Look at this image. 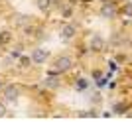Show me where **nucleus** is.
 Wrapping results in <instances>:
<instances>
[{"label":"nucleus","mask_w":132,"mask_h":130,"mask_svg":"<svg viewBox=\"0 0 132 130\" xmlns=\"http://www.w3.org/2000/svg\"><path fill=\"white\" fill-rule=\"evenodd\" d=\"M71 69V59L69 57H57L53 63V73H63V71H69Z\"/></svg>","instance_id":"obj_1"},{"label":"nucleus","mask_w":132,"mask_h":130,"mask_svg":"<svg viewBox=\"0 0 132 130\" xmlns=\"http://www.w3.org/2000/svg\"><path fill=\"white\" fill-rule=\"evenodd\" d=\"M18 95H20V91H18L16 85L4 87V99L8 101V103H16V101H18Z\"/></svg>","instance_id":"obj_2"},{"label":"nucleus","mask_w":132,"mask_h":130,"mask_svg":"<svg viewBox=\"0 0 132 130\" xmlns=\"http://www.w3.org/2000/svg\"><path fill=\"white\" fill-rule=\"evenodd\" d=\"M101 16L103 18H114L116 16V6L112 2H105L103 8H101Z\"/></svg>","instance_id":"obj_3"},{"label":"nucleus","mask_w":132,"mask_h":130,"mask_svg":"<svg viewBox=\"0 0 132 130\" xmlns=\"http://www.w3.org/2000/svg\"><path fill=\"white\" fill-rule=\"evenodd\" d=\"M73 36H75V26H71V24L61 26V38L63 39H71Z\"/></svg>","instance_id":"obj_4"},{"label":"nucleus","mask_w":132,"mask_h":130,"mask_svg":"<svg viewBox=\"0 0 132 130\" xmlns=\"http://www.w3.org/2000/svg\"><path fill=\"white\" fill-rule=\"evenodd\" d=\"M45 57H47V51H45V49H36V51L32 53V61L34 63H44Z\"/></svg>","instance_id":"obj_5"},{"label":"nucleus","mask_w":132,"mask_h":130,"mask_svg":"<svg viewBox=\"0 0 132 130\" xmlns=\"http://www.w3.org/2000/svg\"><path fill=\"white\" fill-rule=\"evenodd\" d=\"M103 47H105V39L101 38V36H93V38H91V49L101 51Z\"/></svg>","instance_id":"obj_6"},{"label":"nucleus","mask_w":132,"mask_h":130,"mask_svg":"<svg viewBox=\"0 0 132 130\" xmlns=\"http://www.w3.org/2000/svg\"><path fill=\"white\" fill-rule=\"evenodd\" d=\"M57 85H59V81H57V77H55V75L45 77V87H47V89H55Z\"/></svg>","instance_id":"obj_7"},{"label":"nucleus","mask_w":132,"mask_h":130,"mask_svg":"<svg viewBox=\"0 0 132 130\" xmlns=\"http://www.w3.org/2000/svg\"><path fill=\"white\" fill-rule=\"evenodd\" d=\"M38 8L39 10H47L50 8V0H38Z\"/></svg>","instance_id":"obj_8"},{"label":"nucleus","mask_w":132,"mask_h":130,"mask_svg":"<svg viewBox=\"0 0 132 130\" xmlns=\"http://www.w3.org/2000/svg\"><path fill=\"white\" fill-rule=\"evenodd\" d=\"M0 42H2V43L10 42V32H2V34H0Z\"/></svg>","instance_id":"obj_9"},{"label":"nucleus","mask_w":132,"mask_h":130,"mask_svg":"<svg viewBox=\"0 0 132 130\" xmlns=\"http://www.w3.org/2000/svg\"><path fill=\"white\" fill-rule=\"evenodd\" d=\"M124 14H126V16H132V2H126V4H124Z\"/></svg>","instance_id":"obj_10"},{"label":"nucleus","mask_w":132,"mask_h":130,"mask_svg":"<svg viewBox=\"0 0 132 130\" xmlns=\"http://www.w3.org/2000/svg\"><path fill=\"white\" fill-rule=\"evenodd\" d=\"M14 18H16V22H18V24H20V26H22V24H26V16H22V14H16V16H14Z\"/></svg>","instance_id":"obj_11"},{"label":"nucleus","mask_w":132,"mask_h":130,"mask_svg":"<svg viewBox=\"0 0 132 130\" xmlns=\"http://www.w3.org/2000/svg\"><path fill=\"white\" fill-rule=\"evenodd\" d=\"M75 87H77L79 91H81V89H85V87H87V81H85V79H79V81H77V85H75Z\"/></svg>","instance_id":"obj_12"},{"label":"nucleus","mask_w":132,"mask_h":130,"mask_svg":"<svg viewBox=\"0 0 132 130\" xmlns=\"http://www.w3.org/2000/svg\"><path fill=\"white\" fill-rule=\"evenodd\" d=\"M20 49H22V47H20V45H18L16 49H12V53H10V57H20V53H22V51H20Z\"/></svg>","instance_id":"obj_13"},{"label":"nucleus","mask_w":132,"mask_h":130,"mask_svg":"<svg viewBox=\"0 0 132 130\" xmlns=\"http://www.w3.org/2000/svg\"><path fill=\"white\" fill-rule=\"evenodd\" d=\"M20 63H22V67H28L30 65V57H20Z\"/></svg>","instance_id":"obj_14"},{"label":"nucleus","mask_w":132,"mask_h":130,"mask_svg":"<svg viewBox=\"0 0 132 130\" xmlns=\"http://www.w3.org/2000/svg\"><path fill=\"white\" fill-rule=\"evenodd\" d=\"M81 116H95V112H91V110H83Z\"/></svg>","instance_id":"obj_15"},{"label":"nucleus","mask_w":132,"mask_h":130,"mask_svg":"<svg viewBox=\"0 0 132 130\" xmlns=\"http://www.w3.org/2000/svg\"><path fill=\"white\" fill-rule=\"evenodd\" d=\"M124 108H126L124 104H116V107H114V110H116V112H120V110H124Z\"/></svg>","instance_id":"obj_16"},{"label":"nucleus","mask_w":132,"mask_h":130,"mask_svg":"<svg viewBox=\"0 0 132 130\" xmlns=\"http://www.w3.org/2000/svg\"><path fill=\"white\" fill-rule=\"evenodd\" d=\"M4 114H6V107L0 103V116H4Z\"/></svg>","instance_id":"obj_17"},{"label":"nucleus","mask_w":132,"mask_h":130,"mask_svg":"<svg viewBox=\"0 0 132 130\" xmlns=\"http://www.w3.org/2000/svg\"><path fill=\"white\" fill-rule=\"evenodd\" d=\"M2 89H4V87H2V81H0V91H2Z\"/></svg>","instance_id":"obj_18"}]
</instances>
